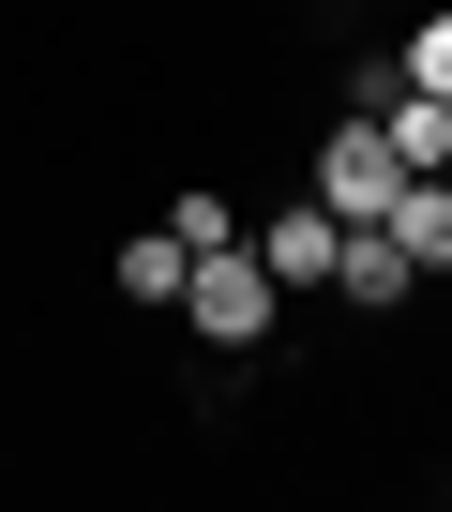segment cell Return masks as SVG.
<instances>
[{
	"label": "cell",
	"mask_w": 452,
	"mask_h": 512,
	"mask_svg": "<svg viewBox=\"0 0 452 512\" xmlns=\"http://www.w3.org/2000/svg\"><path fill=\"white\" fill-rule=\"evenodd\" d=\"M272 272H257V241H211V256H181V317L211 332V347H272Z\"/></svg>",
	"instance_id": "obj_1"
},
{
	"label": "cell",
	"mask_w": 452,
	"mask_h": 512,
	"mask_svg": "<svg viewBox=\"0 0 452 512\" xmlns=\"http://www.w3.org/2000/svg\"><path fill=\"white\" fill-rule=\"evenodd\" d=\"M317 196H332L347 226H377V211L407 196V151H392L377 121H332V151H317Z\"/></svg>",
	"instance_id": "obj_2"
},
{
	"label": "cell",
	"mask_w": 452,
	"mask_h": 512,
	"mask_svg": "<svg viewBox=\"0 0 452 512\" xmlns=\"http://www.w3.org/2000/svg\"><path fill=\"white\" fill-rule=\"evenodd\" d=\"M332 256H347V211H332V196L287 211V226H257V272H272V287H332Z\"/></svg>",
	"instance_id": "obj_3"
},
{
	"label": "cell",
	"mask_w": 452,
	"mask_h": 512,
	"mask_svg": "<svg viewBox=\"0 0 452 512\" xmlns=\"http://www.w3.org/2000/svg\"><path fill=\"white\" fill-rule=\"evenodd\" d=\"M377 226H392V241L422 256V272H452V166H407V196H392Z\"/></svg>",
	"instance_id": "obj_4"
},
{
	"label": "cell",
	"mask_w": 452,
	"mask_h": 512,
	"mask_svg": "<svg viewBox=\"0 0 452 512\" xmlns=\"http://www.w3.org/2000/svg\"><path fill=\"white\" fill-rule=\"evenodd\" d=\"M332 287H347V302H407V287H422V256H407L392 226H347V256H332Z\"/></svg>",
	"instance_id": "obj_5"
},
{
	"label": "cell",
	"mask_w": 452,
	"mask_h": 512,
	"mask_svg": "<svg viewBox=\"0 0 452 512\" xmlns=\"http://www.w3.org/2000/svg\"><path fill=\"white\" fill-rule=\"evenodd\" d=\"M121 302H181V241H166V226L121 241Z\"/></svg>",
	"instance_id": "obj_6"
},
{
	"label": "cell",
	"mask_w": 452,
	"mask_h": 512,
	"mask_svg": "<svg viewBox=\"0 0 452 512\" xmlns=\"http://www.w3.org/2000/svg\"><path fill=\"white\" fill-rule=\"evenodd\" d=\"M166 241H181V256H211V241H242V211L196 181V196H166Z\"/></svg>",
	"instance_id": "obj_7"
},
{
	"label": "cell",
	"mask_w": 452,
	"mask_h": 512,
	"mask_svg": "<svg viewBox=\"0 0 452 512\" xmlns=\"http://www.w3.org/2000/svg\"><path fill=\"white\" fill-rule=\"evenodd\" d=\"M407 91H437V106H452V16H422V31H407Z\"/></svg>",
	"instance_id": "obj_8"
}]
</instances>
